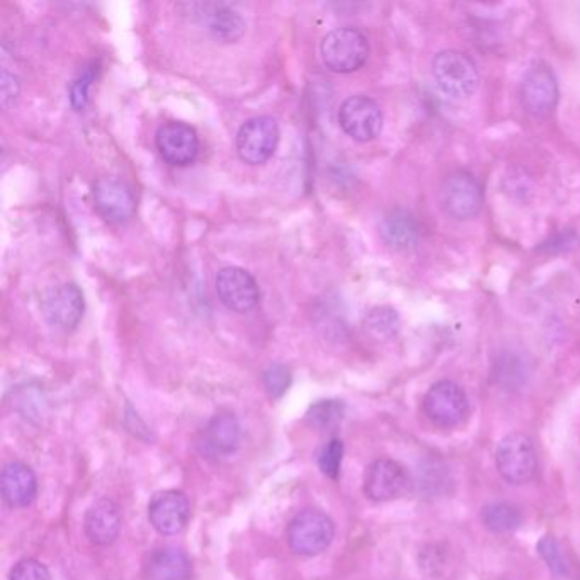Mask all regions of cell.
Listing matches in <instances>:
<instances>
[{"instance_id": "obj_1", "label": "cell", "mask_w": 580, "mask_h": 580, "mask_svg": "<svg viewBox=\"0 0 580 580\" xmlns=\"http://www.w3.org/2000/svg\"><path fill=\"white\" fill-rule=\"evenodd\" d=\"M320 55L329 71L335 74H353L367 63L370 44L359 29H334L322 39Z\"/></svg>"}, {"instance_id": "obj_2", "label": "cell", "mask_w": 580, "mask_h": 580, "mask_svg": "<svg viewBox=\"0 0 580 580\" xmlns=\"http://www.w3.org/2000/svg\"><path fill=\"white\" fill-rule=\"evenodd\" d=\"M334 536V521L322 510L312 507L300 510L286 530L289 548L301 557H316L325 552Z\"/></svg>"}, {"instance_id": "obj_3", "label": "cell", "mask_w": 580, "mask_h": 580, "mask_svg": "<svg viewBox=\"0 0 580 580\" xmlns=\"http://www.w3.org/2000/svg\"><path fill=\"white\" fill-rule=\"evenodd\" d=\"M433 75L437 87L453 99H467L479 87L476 62L458 50L440 51L433 60Z\"/></svg>"}, {"instance_id": "obj_4", "label": "cell", "mask_w": 580, "mask_h": 580, "mask_svg": "<svg viewBox=\"0 0 580 580\" xmlns=\"http://www.w3.org/2000/svg\"><path fill=\"white\" fill-rule=\"evenodd\" d=\"M495 467L498 476L513 485H522L533 480L538 470V453L533 440L525 433L507 434L495 452Z\"/></svg>"}, {"instance_id": "obj_5", "label": "cell", "mask_w": 580, "mask_h": 580, "mask_svg": "<svg viewBox=\"0 0 580 580\" xmlns=\"http://www.w3.org/2000/svg\"><path fill=\"white\" fill-rule=\"evenodd\" d=\"M422 409L429 421L437 428L452 429L458 428L467 419L470 402L458 383L443 380L428 390Z\"/></svg>"}, {"instance_id": "obj_6", "label": "cell", "mask_w": 580, "mask_h": 580, "mask_svg": "<svg viewBox=\"0 0 580 580\" xmlns=\"http://www.w3.org/2000/svg\"><path fill=\"white\" fill-rule=\"evenodd\" d=\"M441 208L456 220H470L482 210L483 192L470 172L456 171L444 177L440 189Z\"/></svg>"}, {"instance_id": "obj_7", "label": "cell", "mask_w": 580, "mask_h": 580, "mask_svg": "<svg viewBox=\"0 0 580 580\" xmlns=\"http://www.w3.org/2000/svg\"><path fill=\"white\" fill-rule=\"evenodd\" d=\"M280 126L271 116L247 120L237 133V152L246 164L261 165L276 152Z\"/></svg>"}, {"instance_id": "obj_8", "label": "cell", "mask_w": 580, "mask_h": 580, "mask_svg": "<svg viewBox=\"0 0 580 580\" xmlns=\"http://www.w3.org/2000/svg\"><path fill=\"white\" fill-rule=\"evenodd\" d=\"M340 125L347 137L359 144H367L382 133V110L367 96H353L341 106Z\"/></svg>"}, {"instance_id": "obj_9", "label": "cell", "mask_w": 580, "mask_h": 580, "mask_svg": "<svg viewBox=\"0 0 580 580\" xmlns=\"http://www.w3.org/2000/svg\"><path fill=\"white\" fill-rule=\"evenodd\" d=\"M519 94L526 113L534 118L546 116L558 102L557 77L548 65L536 63L526 72Z\"/></svg>"}, {"instance_id": "obj_10", "label": "cell", "mask_w": 580, "mask_h": 580, "mask_svg": "<svg viewBox=\"0 0 580 580\" xmlns=\"http://www.w3.org/2000/svg\"><path fill=\"white\" fill-rule=\"evenodd\" d=\"M156 145L160 157L174 168H186L198 159V133L193 126L181 121H169L164 126H160Z\"/></svg>"}, {"instance_id": "obj_11", "label": "cell", "mask_w": 580, "mask_h": 580, "mask_svg": "<svg viewBox=\"0 0 580 580\" xmlns=\"http://www.w3.org/2000/svg\"><path fill=\"white\" fill-rule=\"evenodd\" d=\"M192 518L189 498L181 491L157 492L148 503V521L164 536L181 533Z\"/></svg>"}, {"instance_id": "obj_12", "label": "cell", "mask_w": 580, "mask_h": 580, "mask_svg": "<svg viewBox=\"0 0 580 580\" xmlns=\"http://www.w3.org/2000/svg\"><path fill=\"white\" fill-rule=\"evenodd\" d=\"M94 207L106 222L125 223L137 211L132 187L116 177H101L94 184Z\"/></svg>"}, {"instance_id": "obj_13", "label": "cell", "mask_w": 580, "mask_h": 580, "mask_svg": "<svg viewBox=\"0 0 580 580\" xmlns=\"http://www.w3.org/2000/svg\"><path fill=\"white\" fill-rule=\"evenodd\" d=\"M217 293H219L220 301L229 310L237 313L250 312L261 298L256 280L247 273L246 269L237 268V266L223 268L217 274Z\"/></svg>"}, {"instance_id": "obj_14", "label": "cell", "mask_w": 580, "mask_h": 580, "mask_svg": "<svg viewBox=\"0 0 580 580\" xmlns=\"http://www.w3.org/2000/svg\"><path fill=\"white\" fill-rule=\"evenodd\" d=\"M409 485L406 468L388 458H380L367 468L362 491L373 503H388L400 497Z\"/></svg>"}, {"instance_id": "obj_15", "label": "cell", "mask_w": 580, "mask_h": 580, "mask_svg": "<svg viewBox=\"0 0 580 580\" xmlns=\"http://www.w3.org/2000/svg\"><path fill=\"white\" fill-rule=\"evenodd\" d=\"M242 429L231 412L217 414L199 436L198 448L210 460H225L240 448Z\"/></svg>"}, {"instance_id": "obj_16", "label": "cell", "mask_w": 580, "mask_h": 580, "mask_svg": "<svg viewBox=\"0 0 580 580\" xmlns=\"http://www.w3.org/2000/svg\"><path fill=\"white\" fill-rule=\"evenodd\" d=\"M84 295L74 283L59 286L45 298L44 313L48 322L60 331H74L84 317Z\"/></svg>"}, {"instance_id": "obj_17", "label": "cell", "mask_w": 580, "mask_h": 580, "mask_svg": "<svg viewBox=\"0 0 580 580\" xmlns=\"http://www.w3.org/2000/svg\"><path fill=\"white\" fill-rule=\"evenodd\" d=\"M141 573L145 580H192V558L177 546H159L145 555Z\"/></svg>"}, {"instance_id": "obj_18", "label": "cell", "mask_w": 580, "mask_h": 580, "mask_svg": "<svg viewBox=\"0 0 580 580\" xmlns=\"http://www.w3.org/2000/svg\"><path fill=\"white\" fill-rule=\"evenodd\" d=\"M0 492L9 507L21 509L32 506L38 495L35 471L23 461H11L5 465L0 476Z\"/></svg>"}, {"instance_id": "obj_19", "label": "cell", "mask_w": 580, "mask_h": 580, "mask_svg": "<svg viewBox=\"0 0 580 580\" xmlns=\"http://www.w3.org/2000/svg\"><path fill=\"white\" fill-rule=\"evenodd\" d=\"M84 531L92 545L108 546L116 542L121 531L120 507L111 498H99L87 509Z\"/></svg>"}, {"instance_id": "obj_20", "label": "cell", "mask_w": 580, "mask_h": 580, "mask_svg": "<svg viewBox=\"0 0 580 580\" xmlns=\"http://www.w3.org/2000/svg\"><path fill=\"white\" fill-rule=\"evenodd\" d=\"M380 235L388 249L406 252L419 240V225L414 214L407 210L388 211L380 223Z\"/></svg>"}, {"instance_id": "obj_21", "label": "cell", "mask_w": 580, "mask_h": 580, "mask_svg": "<svg viewBox=\"0 0 580 580\" xmlns=\"http://www.w3.org/2000/svg\"><path fill=\"white\" fill-rule=\"evenodd\" d=\"M208 29L214 39L223 44H234L246 33V23L226 5H213L207 16Z\"/></svg>"}, {"instance_id": "obj_22", "label": "cell", "mask_w": 580, "mask_h": 580, "mask_svg": "<svg viewBox=\"0 0 580 580\" xmlns=\"http://www.w3.org/2000/svg\"><path fill=\"white\" fill-rule=\"evenodd\" d=\"M483 526L495 534L513 533L522 525L521 510L509 503L489 504L482 510Z\"/></svg>"}, {"instance_id": "obj_23", "label": "cell", "mask_w": 580, "mask_h": 580, "mask_svg": "<svg viewBox=\"0 0 580 580\" xmlns=\"http://www.w3.org/2000/svg\"><path fill=\"white\" fill-rule=\"evenodd\" d=\"M365 329L377 340H392L400 329V319L394 308L377 307L365 319Z\"/></svg>"}, {"instance_id": "obj_24", "label": "cell", "mask_w": 580, "mask_h": 580, "mask_svg": "<svg viewBox=\"0 0 580 580\" xmlns=\"http://www.w3.org/2000/svg\"><path fill=\"white\" fill-rule=\"evenodd\" d=\"M344 406L340 400H320L307 412V419L316 428L325 429L337 424L343 419Z\"/></svg>"}, {"instance_id": "obj_25", "label": "cell", "mask_w": 580, "mask_h": 580, "mask_svg": "<svg viewBox=\"0 0 580 580\" xmlns=\"http://www.w3.org/2000/svg\"><path fill=\"white\" fill-rule=\"evenodd\" d=\"M343 458L344 443L334 437V440L329 441L323 446L319 455V468L322 470L323 476L332 480L337 479L341 473V467H343Z\"/></svg>"}, {"instance_id": "obj_26", "label": "cell", "mask_w": 580, "mask_h": 580, "mask_svg": "<svg viewBox=\"0 0 580 580\" xmlns=\"http://www.w3.org/2000/svg\"><path fill=\"white\" fill-rule=\"evenodd\" d=\"M538 553L542 555L543 560L548 565V569L555 576H567L569 567H567V562H565L564 553H562L560 545L552 536H545L542 542L538 543Z\"/></svg>"}, {"instance_id": "obj_27", "label": "cell", "mask_w": 580, "mask_h": 580, "mask_svg": "<svg viewBox=\"0 0 580 580\" xmlns=\"http://www.w3.org/2000/svg\"><path fill=\"white\" fill-rule=\"evenodd\" d=\"M262 382H264L266 390L271 397L281 398L292 385V373L283 365H273L262 374Z\"/></svg>"}, {"instance_id": "obj_28", "label": "cell", "mask_w": 580, "mask_h": 580, "mask_svg": "<svg viewBox=\"0 0 580 580\" xmlns=\"http://www.w3.org/2000/svg\"><path fill=\"white\" fill-rule=\"evenodd\" d=\"M96 69H98L96 65L86 66L72 83L71 102L77 111H83L86 108L90 86H92L94 77H96Z\"/></svg>"}, {"instance_id": "obj_29", "label": "cell", "mask_w": 580, "mask_h": 580, "mask_svg": "<svg viewBox=\"0 0 580 580\" xmlns=\"http://www.w3.org/2000/svg\"><path fill=\"white\" fill-rule=\"evenodd\" d=\"M9 580H50L47 565L36 558H23L12 567Z\"/></svg>"}, {"instance_id": "obj_30", "label": "cell", "mask_w": 580, "mask_h": 580, "mask_svg": "<svg viewBox=\"0 0 580 580\" xmlns=\"http://www.w3.org/2000/svg\"><path fill=\"white\" fill-rule=\"evenodd\" d=\"M20 96V81L16 75L2 71V106L9 108Z\"/></svg>"}]
</instances>
